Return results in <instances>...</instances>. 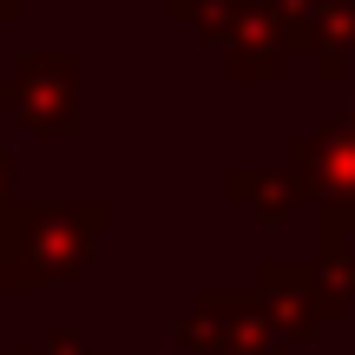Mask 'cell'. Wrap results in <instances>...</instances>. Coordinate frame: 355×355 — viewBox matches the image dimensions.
Masks as SVG:
<instances>
[{"mask_svg":"<svg viewBox=\"0 0 355 355\" xmlns=\"http://www.w3.org/2000/svg\"><path fill=\"white\" fill-rule=\"evenodd\" d=\"M349 119H355V112H349Z\"/></svg>","mask_w":355,"mask_h":355,"instance_id":"obj_12","label":"cell"},{"mask_svg":"<svg viewBox=\"0 0 355 355\" xmlns=\"http://www.w3.org/2000/svg\"><path fill=\"white\" fill-rule=\"evenodd\" d=\"M283 20V40L290 53L303 46L316 60V79L322 86H343L349 79V60H355V0H270Z\"/></svg>","mask_w":355,"mask_h":355,"instance_id":"obj_7","label":"cell"},{"mask_svg":"<svg viewBox=\"0 0 355 355\" xmlns=\"http://www.w3.org/2000/svg\"><path fill=\"white\" fill-rule=\"evenodd\" d=\"M224 191H230V204H243L250 217H263V224H283V217L296 211V184H290V171H263V165H237V171H224Z\"/></svg>","mask_w":355,"mask_h":355,"instance_id":"obj_8","label":"cell"},{"mask_svg":"<svg viewBox=\"0 0 355 355\" xmlns=\"http://www.w3.org/2000/svg\"><path fill=\"white\" fill-rule=\"evenodd\" d=\"M165 13L211 40L230 79L277 86L290 73V40H283V20L270 0H165Z\"/></svg>","mask_w":355,"mask_h":355,"instance_id":"obj_2","label":"cell"},{"mask_svg":"<svg viewBox=\"0 0 355 355\" xmlns=\"http://www.w3.org/2000/svg\"><path fill=\"white\" fill-rule=\"evenodd\" d=\"M46 355H112V349H92L79 329H53L46 336Z\"/></svg>","mask_w":355,"mask_h":355,"instance_id":"obj_9","label":"cell"},{"mask_svg":"<svg viewBox=\"0 0 355 355\" xmlns=\"http://www.w3.org/2000/svg\"><path fill=\"white\" fill-rule=\"evenodd\" d=\"M0 105L33 139H73L79 132V53L73 46H33L0 79Z\"/></svg>","mask_w":355,"mask_h":355,"instance_id":"obj_4","label":"cell"},{"mask_svg":"<svg viewBox=\"0 0 355 355\" xmlns=\"http://www.w3.org/2000/svg\"><path fill=\"white\" fill-rule=\"evenodd\" d=\"M13 178H20V165H13V152H7V145H0V204L13 198Z\"/></svg>","mask_w":355,"mask_h":355,"instance_id":"obj_10","label":"cell"},{"mask_svg":"<svg viewBox=\"0 0 355 355\" xmlns=\"http://www.w3.org/2000/svg\"><path fill=\"white\" fill-rule=\"evenodd\" d=\"M171 343L191 355H290L296 349L250 290H198L191 309L178 316Z\"/></svg>","mask_w":355,"mask_h":355,"instance_id":"obj_3","label":"cell"},{"mask_svg":"<svg viewBox=\"0 0 355 355\" xmlns=\"http://www.w3.org/2000/svg\"><path fill=\"white\" fill-rule=\"evenodd\" d=\"M105 198H7L0 204V290H53L105 243Z\"/></svg>","mask_w":355,"mask_h":355,"instance_id":"obj_1","label":"cell"},{"mask_svg":"<svg viewBox=\"0 0 355 355\" xmlns=\"http://www.w3.org/2000/svg\"><path fill=\"white\" fill-rule=\"evenodd\" d=\"M0 355H46V349H0Z\"/></svg>","mask_w":355,"mask_h":355,"instance_id":"obj_11","label":"cell"},{"mask_svg":"<svg viewBox=\"0 0 355 355\" xmlns=\"http://www.w3.org/2000/svg\"><path fill=\"white\" fill-rule=\"evenodd\" d=\"M283 171L309 204H355V119H322L316 132L290 139Z\"/></svg>","mask_w":355,"mask_h":355,"instance_id":"obj_6","label":"cell"},{"mask_svg":"<svg viewBox=\"0 0 355 355\" xmlns=\"http://www.w3.org/2000/svg\"><path fill=\"white\" fill-rule=\"evenodd\" d=\"M250 296L277 316V329L290 343H316V336H329L349 316V290L322 263H303V257H263Z\"/></svg>","mask_w":355,"mask_h":355,"instance_id":"obj_5","label":"cell"}]
</instances>
